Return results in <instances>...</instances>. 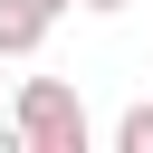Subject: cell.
<instances>
[{"instance_id":"cell-1","label":"cell","mask_w":153,"mask_h":153,"mask_svg":"<svg viewBox=\"0 0 153 153\" xmlns=\"http://www.w3.org/2000/svg\"><path fill=\"white\" fill-rule=\"evenodd\" d=\"M10 134H19V153H86V143H96V124H86V105H76L67 76H19Z\"/></svg>"},{"instance_id":"cell-2","label":"cell","mask_w":153,"mask_h":153,"mask_svg":"<svg viewBox=\"0 0 153 153\" xmlns=\"http://www.w3.org/2000/svg\"><path fill=\"white\" fill-rule=\"evenodd\" d=\"M48 29H57L48 10H29V0H0V57H38V48H48Z\"/></svg>"},{"instance_id":"cell-3","label":"cell","mask_w":153,"mask_h":153,"mask_svg":"<svg viewBox=\"0 0 153 153\" xmlns=\"http://www.w3.org/2000/svg\"><path fill=\"white\" fill-rule=\"evenodd\" d=\"M115 153H153V96L115 115Z\"/></svg>"},{"instance_id":"cell-4","label":"cell","mask_w":153,"mask_h":153,"mask_svg":"<svg viewBox=\"0 0 153 153\" xmlns=\"http://www.w3.org/2000/svg\"><path fill=\"white\" fill-rule=\"evenodd\" d=\"M76 10H96V19H115V10H134V0H76Z\"/></svg>"}]
</instances>
